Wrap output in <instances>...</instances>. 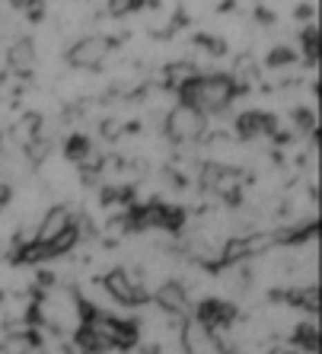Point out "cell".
<instances>
[{
  "instance_id": "6da1fadb",
  "label": "cell",
  "mask_w": 322,
  "mask_h": 354,
  "mask_svg": "<svg viewBox=\"0 0 322 354\" xmlns=\"http://www.w3.org/2000/svg\"><path fill=\"white\" fill-rule=\"evenodd\" d=\"M246 90V83H240L233 74H191L176 86V96H179V106H189L207 118L230 109L233 99Z\"/></svg>"
},
{
  "instance_id": "7a4b0ae2",
  "label": "cell",
  "mask_w": 322,
  "mask_h": 354,
  "mask_svg": "<svg viewBox=\"0 0 322 354\" xmlns=\"http://www.w3.org/2000/svg\"><path fill=\"white\" fill-rule=\"evenodd\" d=\"M102 284H106V290L112 297H115L118 304L124 306H141L150 300V294L138 284V278H131V274L124 272V268H115V272H108L106 278H102Z\"/></svg>"
},
{
  "instance_id": "3957f363",
  "label": "cell",
  "mask_w": 322,
  "mask_h": 354,
  "mask_svg": "<svg viewBox=\"0 0 322 354\" xmlns=\"http://www.w3.org/2000/svg\"><path fill=\"white\" fill-rule=\"evenodd\" d=\"M205 122L207 118L201 115V112H195V109L176 106L173 112H169V124H166V131H169V138L173 140H195V138L205 134Z\"/></svg>"
},
{
  "instance_id": "277c9868",
  "label": "cell",
  "mask_w": 322,
  "mask_h": 354,
  "mask_svg": "<svg viewBox=\"0 0 322 354\" xmlns=\"http://www.w3.org/2000/svg\"><path fill=\"white\" fill-rule=\"evenodd\" d=\"M108 39H100V35H90V39H80L74 48L67 51V61L80 71H93V67H100L108 55Z\"/></svg>"
},
{
  "instance_id": "5b68a950",
  "label": "cell",
  "mask_w": 322,
  "mask_h": 354,
  "mask_svg": "<svg viewBox=\"0 0 322 354\" xmlns=\"http://www.w3.org/2000/svg\"><path fill=\"white\" fill-rule=\"evenodd\" d=\"M195 319L205 326L207 332H217V329H227L233 319H236V306L227 304V300H217V297H207L195 306Z\"/></svg>"
},
{
  "instance_id": "8992f818",
  "label": "cell",
  "mask_w": 322,
  "mask_h": 354,
  "mask_svg": "<svg viewBox=\"0 0 322 354\" xmlns=\"http://www.w3.org/2000/svg\"><path fill=\"white\" fill-rule=\"evenodd\" d=\"M265 134H272V138L278 134V118L272 112L252 109V112H243L236 118V138L240 140H256V138H265Z\"/></svg>"
},
{
  "instance_id": "52a82bcc",
  "label": "cell",
  "mask_w": 322,
  "mask_h": 354,
  "mask_svg": "<svg viewBox=\"0 0 322 354\" xmlns=\"http://www.w3.org/2000/svg\"><path fill=\"white\" fill-rule=\"evenodd\" d=\"M153 300L163 306L166 313H185V304H189V297H185V288H182L179 281H166L153 290Z\"/></svg>"
},
{
  "instance_id": "ba28073f",
  "label": "cell",
  "mask_w": 322,
  "mask_h": 354,
  "mask_svg": "<svg viewBox=\"0 0 322 354\" xmlns=\"http://www.w3.org/2000/svg\"><path fill=\"white\" fill-rule=\"evenodd\" d=\"M74 223V217H70V211H67L64 205H55L48 211V214L41 217V227H39V239L41 243H48V239H55L58 233H64L67 227Z\"/></svg>"
},
{
  "instance_id": "9c48e42d",
  "label": "cell",
  "mask_w": 322,
  "mask_h": 354,
  "mask_svg": "<svg viewBox=\"0 0 322 354\" xmlns=\"http://www.w3.org/2000/svg\"><path fill=\"white\" fill-rule=\"evenodd\" d=\"M74 345L80 348L83 354H106V351H115V348L108 345L106 338L96 335V332H93L90 326H77V332H74Z\"/></svg>"
},
{
  "instance_id": "30bf717a",
  "label": "cell",
  "mask_w": 322,
  "mask_h": 354,
  "mask_svg": "<svg viewBox=\"0 0 322 354\" xmlns=\"http://www.w3.org/2000/svg\"><path fill=\"white\" fill-rule=\"evenodd\" d=\"M294 345H297L300 354H316L319 351V329H316V322H300L294 326Z\"/></svg>"
},
{
  "instance_id": "8fae6325",
  "label": "cell",
  "mask_w": 322,
  "mask_h": 354,
  "mask_svg": "<svg viewBox=\"0 0 322 354\" xmlns=\"http://www.w3.org/2000/svg\"><path fill=\"white\" fill-rule=\"evenodd\" d=\"M32 58H35L32 39L17 41V45L7 51V61H10V67H13V71H29V67H32Z\"/></svg>"
},
{
  "instance_id": "7c38bea8",
  "label": "cell",
  "mask_w": 322,
  "mask_h": 354,
  "mask_svg": "<svg viewBox=\"0 0 322 354\" xmlns=\"http://www.w3.org/2000/svg\"><path fill=\"white\" fill-rule=\"evenodd\" d=\"M64 157L74 160V163H83V160L90 157V138H83V134H70L64 140Z\"/></svg>"
},
{
  "instance_id": "4fadbf2b",
  "label": "cell",
  "mask_w": 322,
  "mask_h": 354,
  "mask_svg": "<svg viewBox=\"0 0 322 354\" xmlns=\"http://www.w3.org/2000/svg\"><path fill=\"white\" fill-rule=\"evenodd\" d=\"M300 45H303L306 61L316 64V58H319V32H316V26H306L303 35H300Z\"/></svg>"
},
{
  "instance_id": "5bb4252c",
  "label": "cell",
  "mask_w": 322,
  "mask_h": 354,
  "mask_svg": "<svg viewBox=\"0 0 322 354\" xmlns=\"http://www.w3.org/2000/svg\"><path fill=\"white\" fill-rule=\"evenodd\" d=\"M150 0H108V13L112 17H131L138 10H144Z\"/></svg>"
},
{
  "instance_id": "9a60e30c",
  "label": "cell",
  "mask_w": 322,
  "mask_h": 354,
  "mask_svg": "<svg viewBox=\"0 0 322 354\" xmlns=\"http://www.w3.org/2000/svg\"><path fill=\"white\" fill-rule=\"evenodd\" d=\"M297 61V51L287 48V45H278V48L268 51V67H287Z\"/></svg>"
},
{
  "instance_id": "2e32d148",
  "label": "cell",
  "mask_w": 322,
  "mask_h": 354,
  "mask_svg": "<svg viewBox=\"0 0 322 354\" xmlns=\"http://www.w3.org/2000/svg\"><path fill=\"white\" fill-rule=\"evenodd\" d=\"M294 122H297V128H300V131H313V128H316V118H313V112H303V109H300L297 115H294Z\"/></svg>"
},
{
  "instance_id": "e0dca14e",
  "label": "cell",
  "mask_w": 322,
  "mask_h": 354,
  "mask_svg": "<svg viewBox=\"0 0 322 354\" xmlns=\"http://www.w3.org/2000/svg\"><path fill=\"white\" fill-rule=\"evenodd\" d=\"M7 3H13V7H19V10H29V7H35L39 0H7Z\"/></svg>"
},
{
  "instance_id": "ac0fdd59",
  "label": "cell",
  "mask_w": 322,
  "mask_h": 354,
  "mask_svg": "<svg viewBox=\"0 0 322 354\" xmlns=\"http://www.w3.org/2000/svg\"><path fill=\"white\" fill-rule=\"evenodd\" d=\"M10 201V185H0V205H7Z\"/></svg>"
}]
</instances>
